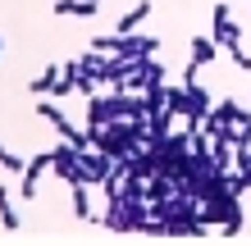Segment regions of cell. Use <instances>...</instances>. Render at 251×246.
Wrapping results in <instances>:
<instances>
[{"label":"cell","mask_w":251,"mask_h":246,"mask_svg":"<svg viewBox=\"0 0 251 246\" xmlns=\"http://www.w3.org/2000/svg\"><path fill=\"white\" fill-rule=\"evenodd\" d=\"M73 219L78 224H96V205H92V182H73Z\"/></svg>","instance_id":"obj_5"},{"label":"cell","mask_w":251,"mask_h":246,"mask_svg":"<svg viewBox=\"0 0 251 246\" xmlns=\"http://www.w3.org/2000/svg\"><path fill=\"white\" fill-rule=\"evenodd\" d=\"M210 37H215V46H242V27L233 23V5H224V0H219V5L210 9Z\"/></svg>","instance_id":"obj_1"},{"label":"cell","mask_w":251,"mask_h":246,"mask_svg":"<svg viewBox=\"0 0 251 246\" xmlns=\"http://www.w3.org/2000/svg\"><path fill=\"white\" fill-rule=\"evenodd\" d=\"M55 78H60V68H46V73H41L37 82H27V87H32V96H46L50 87H55Z\"/></svg>","instance_id":"obj_11"},{"label":"cell","mask_w":251,"mask_h":246,"mask_svg":"<svg viewBox=\"0 0 251 246\" xmlns=\"http://www.w3.org/2000/svg\"><path fill=\"white\" fill-rule=\"evenodd\" d=\"M0 228H5V233H19L23 228L19 210H14V201H9V187H0Z\"/></svg>","instance_id":"obj_8"},{"label":"cell","mask_w":251,"mask_h":246,"mask_svg":"<svg viewBox=\"0 0 251 246\" xmlns=\"http://www.w3.org/2000/svg\"><path fill=\"white\" fill-rule=\"evenodd\" d=\"M92 55H119V32H114V37H96L92 41Z\"/></svg>","instance_id":"obj_10"},{"label":"cell","mask_w":251,"mask_h":246,"mask_svg":"<svg viewBox=\"0 0 251 246\" xmlns=\"http://www.w3.org/2000/svg\"><path fill=\"white\" fill-rule=\"evenodd\" d=\"M151 19V0H142V5H132L124 19H119V27H114V32H137V27Z\"/></svg>","instance_id":"obj_9"},{"label":"cell","mask_w":251,"mask_h":246,"mask_svg":"<svg viewBox=\"0 0 251 246\" xmlns=\"http://www.w3.org/2000/svg\"><path fill=\"white\" fill-rule=\"evenodd\" d=\"M0 169H9V173H19V169H23V160H19V155H9L5 146H0Z\"/></svg>","instance_id":"obj_13"},{"label":"cell","mask_w":251,"mask_h":246,"mask_svg":"<svg viewBox=\"0 0 251 246\" xmlns=\"http://www.w3.org/2000/svg\"><path fill=\"white\" fill-rule=\"evenodd\" d=\"M0 46H5V37H0Z\"/></svg>","instance_id":"obj_14"},{"label":"cell","mask_w":251,"mask_h":246,"mask_svg":"<svg viewBox=\"0 0 251 246\" xmlns=\"http://www.w3.org/2000/svg\"><path fill=\"white\" fill-rule=\"evenodd\" d=\"M78 169H82V182H105L110 178V155L105 151H92V141L87 146H78Z\"/></svg>","instance_id":"obj_2"},{"label":"cell","mask_w":251,"mask_h":246,"mask_svg":"<svg viewBox=\"0 0 251 246\" xmlns=\"http://www.w3.org/2000/svg\"><path fill=\"white\" fill-rule=\"evenodd\" d=\"M242 224H247V214L233 205V210H228V219H224V237H238V233H242Z\"/></svg>","instance_id":"obj_12"},{"label":"cell","mask_w":251,"mask_h":246,"mask_svg":"<svg viewBox=\"0 0 251 246\" xmlns=\"http://www.w3.org/2000/svg\"><path fill=\"white\" fill-rule=\"evenodd\" d=\"M215 55H219V46H215V37L210 32H201V37H192V68L201 73V64H215Z\"/></svg>","instance_id":"obj_6"},{"label":"cell","mask_w":251,"mask_h":246,"mask_svg":"<svg viewBox=\"0 0 251 246\" xmlns=\"http://www.w3.org/2000/svg\"><path fill=\"white\" fill-rule=\"evenodd\" d=\"M247 110H251V100H247Z\"/></svg>","instance_id":"obj_15"},{"label":"cell","mask_w":251,"mask_h":246,"mask_svg":"<svg viewBox=\"0 0 251 246\" xmlns=\"http://www.w3.org/2000/svg\"><path fill=\"white\" fill-rule=\"evenodd\" d=\"M50 173V151H41V155H32L23 169H19V178H23V201H37V192H41V178Z\"/></svg>","instance_id":"obj_3"},{"label":"cell","mask_w":251,"mask_h":246,"mask_svg":"<svg viewBox=\"0 0 251 246\" xmlns=\"http://www.w3.org/2000/svg\"><path fill=\"white\" fill-rule=\"evenodd\" d=\"M100 9V0H55V14H64V19H92Z\"/></svg>","instance_id":"obj_7"},{"label":"cell","mask_w":251,"mask_h":246,"mask_svg":"<svg viewBox=\"0 0 251 246\" xmlns=\"http://www.w3.org/2000/svg\"><path fill=\"white\" fill-rule=\"evenodd\" d=\"M50 173H60L69 187H73V182H82V169H78V146L60 141V146L50 151Z\"/></svg>","instance_id":"obj_4"}]
</instances>
